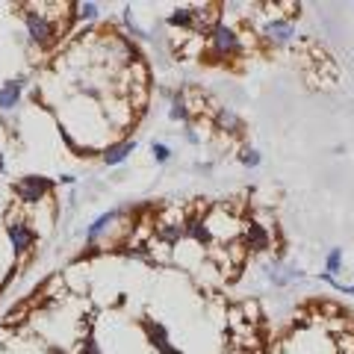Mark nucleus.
Returning <instances> with one entry per match:
<instances>
[{"label": "nucleus", "instance_id": "nucleus-1", "mask_svg": "<svg viewBox=\"0 0 354 354\" xmlns=\"http://www.w3.org/2000/svg\"><path fill=\"white\" fill-rule=\"evenodd\" d=\"M204 57L207 62H227V59H236L245 53V39H242V32L234 27V24H227L225 18H218L213 27L207 30V36H204Z\"/></svg>", "mask_w": 354, "mask_h": 354}, {"label": "nucleus", "instance_id": "nucleus-2", "mask_svg": "<svg viewBox=\"0 0 354 354\" xmlns=\"http://www.w3.org/2000/svg\"><path fill=\"white\" fill-rule=\"evenodd\" d=\"M62 15H50L44 12V6H32L27 3L24 12H21V21H24V32H27V41L36 44V48H50L53 41L59 39L62 32Z\"/></svg>", "mask_w": 354, "mask_h": 354}, {"label": "nucleus", "instance_id": "nucleus-3", "mask_svg": "<svg viewBox=\"0 0 354 354\" xmlns=\"http://www.w3.org/2000/svg\"><path fill=\"white\" fill-rule=\"evenodd\" d=\"M3 236H6V245H9L12 260H21V257H27V254H32V248H36L39 230L30 225V218L9 213L6 221H3Z\"/></svg>", "mask_w": 354, "mask_h": 354}, {"label": "nucleus", "instance_id": "nucleus-4", "mask_svg": "<svg viewBox=\"0 0 354 354\" xmlns=\"http://www.w3.org/2000/svg\"><path fill=\"white\" fill-rule=\"evenodd\" d=\"M57 189V180L48 174H24L12 183V195L18 207H41Z\"/></svg>", "mask_w": 354, "mask_h": 354}, {"label": "nucleus", "instance_id": "nucleus-5", "mask_svg": "<svg viewBox=\"0 0 354 354\" xmlns=\"http://www.w3.org/2000/svg\"><path fill=\"white\" fill-rule=\"evenodd\" d=\"M257 36L266 48H286L298 39V32L292 21H286L283 15H266L263 24L257 27Z\"/></svg>", "mask_w": 354, "mask_h": 354}, {"label": "nucleus", "instance_id": "nucleus-6", "mask_svg": "<svg viewBox=\"0 0 354 354\" xmlns=\"http://www.w3.org/2000/svg\"><path fill=\"white\" fill-rule=\"evenodd\" d=\"M127 216H130V207H113V209H106V213L95 216L92 221H88L86 230H83V239H86V248H88V254L101 248V239H106V234L115 227V221L127 218Z\"/></svg>", "mask_w": 354, "mask_h": 354}, {"label": "nucleus", "instance_id": "nucleus-7", "mask_svg": "<svg viewBox=\"0 0 354 354\" xmlns=\"http://www.w3.org/2000/svg\"><path fill=\"white\" fill-rule=\"evenodd\" d=\"M207 218V225H209V230H213V236H216V242H236L239 239V234H242V218L239 216H234L227 207H209V213L204 216Z\"/></svg>", "mask_w": 354, "mask_h": 354}, {"label": "nucleus", "instance_id": "nucleus-8", "mask_svg": "<svg viewBox=\"0 0 354 354\" xmlns=\"http://www.w3.org/2000/svg\"><path fill=\"white\" fill-rule=\"evenodd\" d=\"M239 242L245 245L248 254H266L272 248V230H269V225H263L260 218H242Z\"/></svg>", "mask_w": 354, "mask_h": 354}, {"label": "nucleus", "instance_id": "nucleus-9", "mask_svg": "<svg viewBox=\"0 0 354 354\" xmlns=\"http://www.w3.org/2000/svg\"><path fill=\"white\" fill-rule=\"evenodd\" d=\"M139 328H142V334H145V342L153 348V354H183L171 342L169 328L162 322H157V319H139Z\"/></svg>", "mask_w": 354, "mask_h": 354}, {"label": "nucleus", "instance_id": "nucleus-10", "mask_svg": "<svg viewBox=\"0 0 354 354\" xmlns=\"http://www.w3.org/2000/svg\"><path fill=\"white\" fill-rule=\"evenodd\" d=\"M183 239L192 242V245H198L201 251H209L216 245L213 230H209L207 218L201 213H189V216H186V221H183Z\"/></svg>", "mask_w": 354, "mask_h": 354}, {"label": "nucleus", "instance_id": "nucleus-11", "mask_svg": "<svg viewBox=\"0 0 354 354\" xmlns=\"http://www.w3.org/2000/svg\"><path fill=\"white\" fill-rule=\"evenodd\" d=\"M213 127L218 133H225V136H230V139H242V136H245V121H242V115L236 113V109H230V106H216Z\"/></svg>", "mask_w": 354, "mask_h": 354}, {"label": "nucleus", "instance_id": "nucleus-12", "mask_svg": "<svg viewBox=\"0 0 354 354\" xmlns=\"http://www.w3.org/2000/svg\"><path fill=\"white\" fill-rule=\"evenodd\" d=\"M133 153H136V139H118V142H106L101 148V162L106 169H118L124 165Z\"/></svg>", "mask_w": 354, "mask_h": 354}, {"label": "nucleus", "instance_id": "nucleus-13", "mask_svg": "<svg viewBox=\"0 0 354 354\" xmlns=\"http://www.w3.org/2000/svg\"><path fill=\"white\" fill-rule=\"evenodd\" d=\"M169 121L171 124H180V127H189L192 124V104H189V95H186V88H171V97H169Z\"/></svg>", "mask_w": 354, "mask_h": 354}, {"label": "nucleus", "instance_id": "nucleus-14", "mask_svg": "<svg viewBox=\"0 0 354 354\" xmlns=\"http://www.w3.org/2000/svg\"><path fill=\"white\" fill-rule=\"evenodd\" d=\"M24 88H27V77H12V80H3L0 86V113H15L21 106V97H24Z\"/></svg>", "mask_w": 354, "mask_h": 354}, {"label": "nucleus", "instance_id": "nucleus-15", "mask_svg": "<svg viewBox=\"0 0 354 354\" xmlns=\"http://www.w3.org/2000/svg\"><path fill=\"white\" fill-rule=\"evenodd\" d=\"M165 27L171 30H186L198 36V6H174L169 15H165Z\"/></svg>", "mask_w": 354, "mask_h": 354}, {"label": "nucleus", "instance_id": "nucleus-16", "mask_svg": "<svg viewBox=\"0 0 354 354\" xmlns=\"http://www.w3.org/2000/svg\"><path fill=\"white\" fill-rule=\"evenodd\" d=\"M71 18L83 21V24H92V21L101 18V3H95V0H77V3H71Z\"/></svg>", "mask_w": 354, "mask_h": 354}, {"label": "nucleus", "instance_id": "nucleus-17", "mask_svg": "<svg viewBox=\"0 0 354 354\" xmlns=\"http://www.w3.org/2000/svg\"><path fill=\"white\" fill-rule=\"evenodd\" d=\"M121 21H124V30H127L130 41H145V39H151V36H148V30L136 24V12H133V6H130V3L121 9Z\"/></svg>", "mask_w": 354, "mask_h": 354}, {"label": "nucleus", "instance_id": "nucleus-18", "mask_svg": "<svg viewBox=\"0 0 354 354\" xmlns=\"http://www.w3.org/2000/svg\"><path fill=\"white\" fill-rule=\"evenodd\" d=\"M236 162L242 165V169L254 171V169H260V165H263V153L254 145H248V142H242L239 151H236Z\"/></svg>", "mask_w": 354, "mask_h": 354}, {"label": "nucleus", "instance_id": "nucleus-19", "mask_svg": "<svg viewBox=\"0 0 354 354\" xmlns=\"http://www.w3.org/2000/svg\"><path fill=\"white\" fill-rule=\"evenodd\" d=\"M148 151H151V160L157 162V165H169L171 157H174V148L169 145V142H162V139H151Z\"/></svg>", "mask_w": 354, "mask_h": 354}, {"label": "nucleus", "instance_id": "nucleus-20", "mask_svg": "<svg viewBox=\"0 0 354 354\" xmlns=\"http://www.w3.org/2000/svg\"><path fill=\"white\" fill-rule=\"evenodd\" d=\"M342 263H346V251H342L339 245H330L328 254H325V274L337 278V274L342 272Z\"/></svg>", "mask_w": 354, "mask_h": 354}, {"label": "nucleus", "instance_id": "nucleus-21", "mask_svg": "<svg viewBox=\"0 0 354 354\" xmlns=\"http://www.w3.org/2000/svg\"><path fill=\"white\" fill-rule=\"evenodd\" d=\"M77 354H106V351L101 348V342H97V337H95L92 325H88V328L83 330L80 342H77Z\"/></svg>", "mask_w": 354, "mask_h": 354}, {"label": "nucleus", "instance_id": "nucleus-22", "mask_svg": "<svg viewBox=\"0 0 354 354\" xmlns=\"http://www.w3.org/2000/svg\"><path fill=\"white\" fill-rule=\"evenodd\" d=\"M27 313H30V301H21L15 310H9L3 322H6V325H21V322H24V316H27Z\"/></svg>", "mask_w": 354, "mask_h": 354}, {"label": "nucleus", "instance_id": "nucleus-23", "mask_svg": "<svg viewBox=\"0 0 354 354\" xmlns=\"http://www.w3.org/2000/svg\"><path fill=\"white\" fill-rule=\"evenodd\" d=\"M183 142L189 148H201L204 145V136H201V130H198L195 124H189V127H183Z\"/></svg>", "mask_w": 354, "mask_h": 354}, {"label": "nucleus", "instance_id": "nucleus-24", "mask_svg": "<svg viewBox=\"0 0 354 354\" xmlns=\"http://www.w3.org/2000/svg\"><path fill=\"white\" fill-rule=\"evenodd\" d=\"M242 313H245V322H257L260 319V304L257 301H242Z\"/></svg>", "mask_w": 354, "mask_h": 354}, {"label": "nucleus", "instance_id": "nucleus-25", "mask_svg": "<svg viewBox=\"0 0 354 354\" xmlns=\"http://www.w3.org/2000/svg\"><path fill=\"white\" fill-rule=\"evenodd\" d=\"M213 169H216V165L209 162V160H198V162H192V171H195V174H204V177L213 174Z\"/></svg>", "mask_w": 354, "mask_h": 354}, {"label": "nucleus", "instance_id": "nucleus-26", "mask_svg": "<svg viewBox=\"0 0 354 354\" xmlns=\"http://www.w3.org/2000/svg\"><path fill=\"white\" fill-rule=\"evenodd\" d=\"M57 186H77V177L65 171V174H59V177H57Z\"/></svg>", "mask_w": 354, "mask_h": 354}, {"label": "nucleus", "instance_id": "nucleus-27", "mask_svg": "<svg viewBox=\"0 0 354 354\" xmlns=\"http://www.w3.org/2000/svg\"><path fill=\"white\" fill-rule=\"evenodd\" d=\"M3 171H6V153L0 151V174H3Z\"/></svg>", "mask_w": 354, "mask_h": 354}]
</instances>
